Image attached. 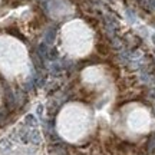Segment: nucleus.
Instances as JSON below:
<instances>
[{"mask_svg":"<svg viewBox=\"0 0 155 155\" xmlns=\"http://www.w3.org/2000/svg\"><path fill=\"white\" fill-rule=\"evenodd\" d=\"M55 38H56V32L55 30H49V32H46V35H45V42L46 43H53L55 42Z\"/></svg>","mask_w":155,"mask_h":155,"instance_id":"obj_5","label":"nucleus"},{"mask_svg":"<svg viewBox=\"0 0 155 155\" xmlns=\"http://www.w3.org/2000/svg\"><path fill=\"white\" fill-rule=\"evenodd\" d=\"M50 155H68V148L63 144H55L49 148Z\"/></svg>","mask_w":155,"mask_h":155,"instance_id":"obj_1","label":"nucleus"},{"mask_svg":"<svg viewBox=\"0 0 155 155\" xmlns=\"http://www.w3.org/2000/svg\"><path fill=\"white\" fill-rule=\"evenodd\" d=\"M49 48L46 46V43H40L39 45V48H38V53L40 56H42V59H49Z\"/></svg>","mask_w":155,"mask_h":155,"instance_id":"obj_2","label":"nucleus"},{"mask_svg":"<svg viewBox=\"0 0 155 155\" xmlns=\"http://www.w3.org/2000/svg\"><path fill=\"white\" fill-rule=\"evenodd\" d=\"M25 122L28 124L29 127H33V128L38 125V121H36V118H35L33 115H28L26 118H25Z\"/></svg>","mask_w":155,"mask_h":155,"instance_id":"obj_6","label":"nucleus"},{"mask_svg":"<svg viewBox=\"0 0 155 155\" xmlns=\"http://www.w3.org/2000/svg\"><path fill=\"white\" fill-rule=\"evenodd\" d=\"M150 95H151V98H154V99H155V88L152 89V91H151V94H150Z\"/></svg>","mask_w":155,"mask_h":155,"instance_id":"obj_7","label":"nucleus"},{"mask_svg":"<svg viewBox=\"0 0 155 155\" xmlns=\"http://www.w3.org/2000/svg\"><path fill=\"white\" fill-rule=\"evenodd\" d=\"M28 139L30 142H33V144H39V142H40V135H39L38 131H30Z\"/></svg>","mask_w":155,"mask_h":155,"instance_id":"obj_4","label":"nucleus"},{"mask_svg":"<svg viewBox=\"0 0 155 155\" xmlns=\"http://www.w3.org/2000/svg\"><path fill=\"white\" fill-rule=\"evenodd\" d=\"M147 151H148L150 154H154L155 152V132L151 134L150 139H148V142H147Z\"/></svg>","mask_w":155,"mask_h":155,"instance_id":"obj_3","label":"nucleus"}]
</instances>
